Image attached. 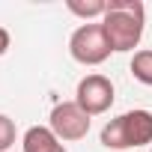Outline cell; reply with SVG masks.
<instances>
[{"label":"cell","mask_w":152,"mask_h":152,"mask_svg":"<svg viewBox=\"0 0 152 152\" xmlns=\"http://www.w3.org/2000/svg\"><path fill=\"white\" fill-rule=\"evenodd\" d=\"M146 24V6L140 0H107V12L102 18L104 36L110 42V51H134L143 39Z\"/></svg>","instance_id":"cell-1"},{"label":"cell","mask_w":152,"mask_h":152,"mask_svg":"<svg viewBox=\"0 0 152 152\" xmlns=\"http://www.w3.org/2000/svg\"><path fill=\"white\" fill-rule=\"evenodd\" d=\"M152 143V113L137 107V110H128L116 119H110L104 128H102V146L107 149H137V146H149Z\"/></svg>","instance_id":"cell-2"},{"label":"cell","mask_w":152,"mask_h":152,"mask_svg":"<svg viewBox=\"0 0 152 152\" xmlns=\"http://www.w3.org/2000/svg\"><path fill=\"white\" fill-rule=\"evenodd\" d=\"M69 54H72L75 63H81V66H102L110 57V42L104 36L102 21L99 24L87 21V24H81L78 30H75L72 39H69Z\"/></svg>","instance_id":"cell-3"},{"label":"cell","mask_w":152,"mask_h":152,"mask_svg":"<svg viewBox=\"0 0 152 152\" xmlns=\"http://www.w3.org/2000/svg\"><path fill=\"white\" fill-rule=\"evenodd\" d=\"M48 119H51L48 128L60 140H84L90 134V119L93 116L84 113L78 102H60V104H54V110H51Z\"/></svg>","instance_id":"cell-4"},{"label":"cell","mask_w":152,"mask_h":152,"mask_svg":"<svg viewBox=\"0 0 152 152\" xmlns=\"http://www.w3.org/2000/svg\"><path fill=\"white\" fill-rule=\"evenodd\" d=\"M75 102L81 104L84 113L90 116H99V113H107L110 104H113V84L104 75H87V78L78 81V90H75Z\"/></svg>","instance_id":"cell-5"},{"label":"cell","mask_w":152,"mask_h":152,"mask_svg":"<svg viewBox=\"0 0 152 152\" xmlns=\"http://www.w3.org/2000/svg\"><path fill=\"white\" fill-rule=\"evenodd\" d=\"M24 152H66V143L48 125H30L21 137Z\"/></svg>","instance_id":"cell-6"},{"label":"cell","mask_w":152,"mask_h":152,"mask_svg":"<svg viewBox=\"0 0 152 152\" xmlns=\"http://www.w3.org/2000/svg\"><path fill=\"white\" fill-rule=\"evenodd\" d=\"M128 69H131V78H134V81H140L143 87H152V48L134 51Z\"/></svg>","instance_id":"cell-7"},{"label":"cell","mask_w":152,"mask_h":152,"mask_svg":"<svg viewBox=\"0 0 152 152\" xmlns=\"http://www.w3.org/2000/svg\"><path fill=\"white\" fill-rule=\"evenodd\" d=\"M69 12H75V15H81L84 21H90V18H104V12H107V0H90V3H81V0H69Z\"/></svg>","instance_id":"cell-8"},{"label":"cell","mask_w":152,"mask_h":152,"mask_svg":"<svg viewBox=\"0 0 152 152\" xmlns=\"http://www.w3.org/2000/svg\"><path fill=\"white\" fill-rule=\"evenodd\" d=\"M18 131H15V122L6 116V113H0V152H6L12 143H15Z\"/></svg>","instance_id":"cell-9"},{"label":"cell","mask_w":152,"mask_h":152,"mask_svg":"<svg viewBox=\"0 0 152 152\" xmlns=\"http://www.w3.org/2000/svg\"><path fill=\"white\" fill-rule=\"evenodd\" d=\"M9 45H12V36H9V30H6V27H0V57H3V54L9 51Z\"/></svg>","instance_id":"cell-10"},{"label":"cell","mask_w":152,"mask_h":152,"mask_svg":"<svg viewBox=\"0 0 152 152\" xmlns=\"http://www.w3.org/2000/svg\"><path fill=\"white\" fill-rule=\"evenodd\" d=\"M149 152H152V149H149Z\"/></svg>","instance_id":"cell-11"}]
</instances>
